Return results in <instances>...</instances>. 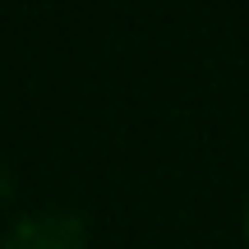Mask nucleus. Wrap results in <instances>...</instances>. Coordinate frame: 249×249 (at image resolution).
Segmentation results:
<instances>
[{"mask_svg":"<svg viewBox=\"0 0 249 249\" xmlns=\"http://www.w3.org/2000/svg\"><path fill=\"white\" fill-rule=\"evenodd\" d=\"M245 235H249V213H245Z\"/></svg>","mask_w":249,"mask_h":249,"instance_id":"nucleus-1","label":"nucleus"}]
</instances>
